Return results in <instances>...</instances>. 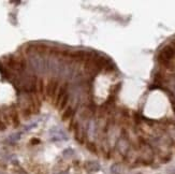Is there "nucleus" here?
I'll return each mask as SVG.
<instances>
[{
	"instance_id": "1",
	"label": "nucleus",
	"mask_w": 175,
	"mask_h": 174,
	"mask_svg": "<svg viewBox=\"0 0 175 174\" xmlns=\"http://www.w3.org/2000/svg\"><path fill=\"white\" fill-rule=\"evenodd\" d=\"M175 56V47L173 45H166L160 51L158 55V60L163 65H169L170 61Z\"/></svg>"
},
{
	"instance_id": "2",
	"label": "nucleus",
	"mask_w": 175,
	"mask_h": 174,
	"mask_svg": "<svg viewBox=\"0 0 175 174\" xmlns=\"http://www.w3.org/2000/svg\"><path fill=\"white\" fill-rule=\"evenodd\" d=\"M57 87H58V80L57 78H51L46 86V93L47 95L53 97L55 93L57 91Z\"/></svg>"
},
{
	"instance_id": "3",
	"label": "nucleus",
	"mask_w": 175,
	"mask_h": 174,
	"mask_svg": "<svg viewBox=\"0 0 175 174\" xmlns=\"http://www.w3.org/2000/svg\"><path fill=\"white\" fill-rule=\"evenodd\" d=\"M85 169L89 172H97L100 170V165H99V162L97 161H86L84 165Z\"/></svg>"
},
{
	"instance_id": "4",
	"label": "nucleus",
	"mask_w": 175,
	"mask_h": 174,
	"mask_svg": "<svg viewBox=\"0 0 175 174\" xmlns=\"http://www.w3.org/2000/svg\"><path fill=\"white\" fill-rule=\"evenodd\" d=\"M67 96H68V93H67V86L66 85H63V86L60 87L59 93H58V96H57V102H56L57 106H59V103L61 102V101H63Z\"/></svg>"
},
{
	"instance_id": "5",
	"label": "nucleus",
	"mask_w": 175,
	"mask_h": 174,
	"mask_svg": "<svg viewBox=\"0 0 175 174\" xmlns=\"http://www.w3.org/2000/svg\"><path fill=\"white\" fill-rule=\"evenodd\" d=\"M129 148V145L128 143L126 142V140H124V139H120L118 142V149L119 152L122 153V154H126L127 153V150H128Z\"/></svg>"
},
{
	"instance_id": "6",
	"label": "nucleus",
	"mask_w": 175,
	"mask_h": 174,
	"mask_svg": "<svg viewBox=\"0 0 175 174\" xmlns=\"http://www.w3.org/2000/svg\"><path fill=\"white\" fill-rule=\"evenodd\" d=\"M73 115H74V109H73V108H71V106H69V108H67L66 111L63 112V121L69 119V118H71Z\"/></svg>"
},
{
	"instance_id": "7",
	"label": "nucleus",
	"mask_w": 175,
	"mask_h": 174,
	"mask_svg": "<svg viewBox=\"0 0 175 174\" xmlns=\"http://www.w3.org/2000/svg\"><path fill=\"white\" fill-rule=\"evenodd\" d=\"M111 172L113 174H122V167L120 163H114L111 167Z\"/></svg>"
},
{
	"instance_id": "8",
	"label": "nucleus",
	"mask_w": 175,
	"mask_h": 174,
	"mask_svg": "<svg viewBox=\"0 0 175 174\" xmlns=\"http://www.w3.org/2000/svg\"><path fill=\"white\" fill-rule=\"evenodd\" d=\"M74 155V150L72 148H67L63 150V156L67 157V158H69V157H72V156Z\"/></svg>"
},
{
	"instance_id": "9",
	"label": "nucleus",
	"mask_w": 175,
	"mask_h": 174,
	"mask_svg": "<svg viewBox=\"0 0 175 174\" xmlns=\"http://www.w3.org/2000/svg\"><path fill=\"white\" fill-rule=\"evenodd\" d=\"M87 147H88V149H89V150L96 153V146H95L94 143H88L87 144Z\"/></svg>"
}]
</instances>
